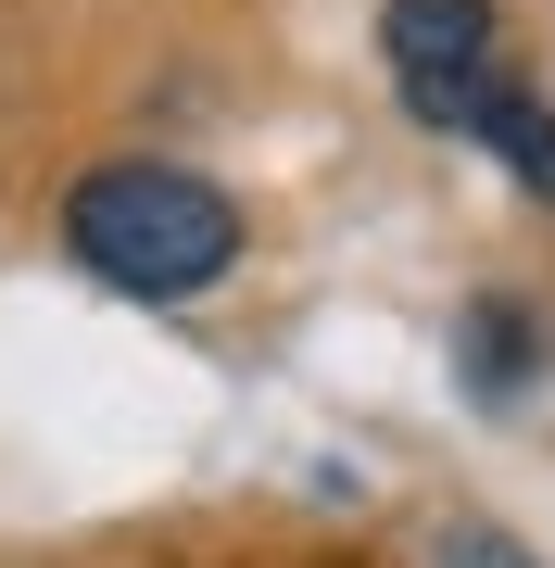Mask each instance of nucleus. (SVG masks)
Wrapping results in <instances>:
<instances>
[{"label": "nucleus", "mask_w": 555, "mask_h": 568, "mask_svg": "<svg viewBox=\"0 0 555 568\" xmlns=\"http://www.w3.org/2000/svg\"><path fill=\"white\" fill-rule=\"evenodd\" d=\"M63 253L102 291H126V304H203L240 265V203L215 178H189V164L126 152V164H89L63 190Z\"/></svg>", "instance_id": "obj_1"}, {"label": "nucleus", "mask_w": 555, "mask_h": 568, "mask_svg": "<svg viewBox=\"0 0 555 568\" xmlns=\"http://www.w3.org/2000/svg\"><path fill=\"white\" fill-rule=\"evenodd\" d=\"M379 63H391V89H404L417 126L467 140V114L505 77V13L493 0H379Z\"/></svg>", "instance_id": "obj_2"}, {"label": "nucleus", "mask_w": 555, "mask_h": 568, "mask_svg": "<svg viewBox=\"0 0 555 568\" xmlns=\"http://www.w3.org/2000/svg\"><path fill=\"white\" fill-rule=\"evenodd\" d=\"M467 140L505 164L517 190H531V203H555V102L543 89H517V77H493V102L467 114Z\"/></svg>", "instance_id": "obj_3"}, {"label": "nucleus", "mask_w": 555, "mask_h": 568, "mask_svg": "<svg viewBox=\"0 0 555 568\" xmlns=\"http://www.w3.org/2000/svg\"><path fill=\"white\" fill-rule=\"evenodd\" d=\"M454 354H467V392H480V405H505V392H531L543 328H531V304L493 291V304H467V342H454Z\"/></svg>", "instance_id": "obj_4"}, {"label": "nucleus", "mask_w": 555, "mask_h": 568, "mask_svg": "<svg viewBox=\"0 0 555 568\" xmlns=\"http://www.w3.org/2000/svg\"><path fill=\"white\" fill-rule=\"evenodd\" d=\"M430 568H543L517 530H493V518H442L430 530Z\"/></svg>", "instance_id": "obj_5"}]
</instances>
